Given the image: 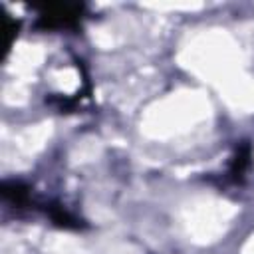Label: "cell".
Listing matches in <instances>:
<instances>
[{
	"mask_svg": "<svg viewBox=\"0 0 254 254\" xmlns=\"http://www.w3.org/2000/svg\"><path fill=\"white\" fill-rule=\"evenodd\" d=\"M2 196L16 206H24L30 202V189L18 181H6L2 185Z\"/></svg>",
	"mask_w": 254,
	"mask_h": 254,
	"instance_id": "2",
	"label": "cell"
},
{
	"mask_svg": "<svg viewBox=\"0 0 254 254\" xmlns=\"http://www.w3.org/2000/svg\"><path fill=\"white\" fill-rule=\"evenodd\" d=\"M46 212L50 214V218L58 224V226H64V228H77L79 224V220L73 216V214H69L64 206H60V204H50L48 208H46Z\"/></svg>",
	"mask_w": 254,
	"mask_h": 254,
	"instance_id": "4",
	"label": "cell"
},
{
	"mask_svg": "<svg viewBox=\"0 0 254 254\" xmlns=\"http://www.w3.org/2000/svg\"><path fill=\"white\" fill-rule=\"evenodd\" d=\"M250 157H252L250 145H248V143H242V145L236 149V153H234V157H232V163H230V175H232L234 181H240V179H242L246 167L250 165Z\"/></svg>",
	"mask_w": 254,
	"mask_h": 254,
	"instance_id": "3",
	"label": "cell"
},
{
	"mask_svg": "<svg viewBox=\"0 0 254 254\" xmlns=\"http://www.w3.org/2000/svg\"><path fill=\"white\" fill-rule=\"evenodd\" d=\"M40 10L38 28L42 30H58V28H71L79 22L83 12L81 4H44L36 6Z\"/></svg>",
	"mask_w": 254,
	"mask_h": 254,
	"instance_id": "1",
	"label": "cell"
}]
</instances>
